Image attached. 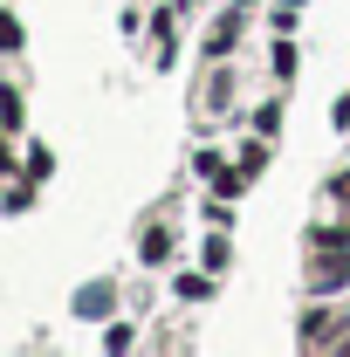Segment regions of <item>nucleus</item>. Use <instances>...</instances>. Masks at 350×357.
Returning <instances> with one entry per match:
<instances>
[{
  "instance_id": "nucleus-10",
  "label": "nucleus",
  "mask_w": 350,
  "mask_h": 357,
  "mask_svg": "<svg viewBox=\"0 0 350 357\" xmlns=\"http://www.w3.org/2000/svg\"><path fill=\"white\" fill-rule=\"evenodd\" d=\"M261 165H268V144H248V151H241V172L254 178V172H261Z\"/></svg>"
},
{
  "instance_id": "nucleus-5",
  "label": "nucleus",
  "mask_w": 350,
  "mask_h": 357,
  "mask_svg": "<svg viewBox=\"0 0 350 357\" xmlns=\"http://www.w3.org/2000/svg\"><path fill=\"white\" fill-rule=\"evenodd\" d=\"M0 206H7V213H28V206H35V178H14V185H7V199H0Z\"/></svg>"
},
{
  "instance_id": "nucleus-8",
  "label": "nucleus",
  "mask_w": 350,
  "mask_h": 357,
  "mask_svg": "<svg viewBox=\"0 0 350 357\" xmlns=\"http://www.w3.org/2000/svg\"><path fill=\"white\" fill-rule=\"evenodd\" d=\"M165 255H172V234H165V227H158V234H144V261H165Z\"/></svg>"
},
{
  "instance_id": "nucleus-11",
  "label": "nucleus",
  "mask_w": 350,
  "mask_h": 357,
  "mask_svg": "<svg viewBox=\"0 0 350 357\" xmlns=\"http://www.w3.org/2000/svg\"><path fill=\"white\" fill-rule=\"evenodd\" d=\"M330 199H344V206H350V172H344V178H330Z\"/></svg>"
},
{
  "instance_id": "nucleus-6",
  "label": "nucleus",
  "mask_w": 350,
  "mask_h": 357,
  "mask_svg": "<svg viewBox=\"0 0 350 357\" xmlns=\"http://www.w3.org/2000/svg\"><path fill=\"white\" fill-rule=\"evenodd\" d=\"M48 172H55V151H48V144H28V178H35V185H42Z\"/></svg>"
},
{
  "instance_id": "nucleus-4",
  "label": "nucleus",
  "mask_w": 350,
  "mask_h": 357,
  "mask_svg": "<svg viewBox=\"0 0 350 357\" xmlns=\"http://www.w3.org/2000/svg\"><path fill=\"white\" fill-rule=\"evenodd\" d=\"M0 124H7V131L28 124V103H21V89H14V83H0Z\"/></svg>"
},
{
  "instance_id": "nucleus-7",
  "label": "nucleus",
  "mask_w": 350,
  "mask_h": 357,
  "mask_svg": "<svg viewBox=\"0 0 350 357\" xmlns=\"http://www.w3.org/2000/svg\"><path fill=\"white\" fill-rule=\"evenodd\" d=\"M14 172H21V158H14V131L0 124V178H14Z\"/></svg>"
},
{
  "instance_id": "nucleus-1",
  "label": "nucleus",
  "mask_w": 350,
  "mask_h": 357,
  "mask_svg": "<svg viewBox=\"0 0 350 357\" xmlns=\"http://www.w3.org/2000/svg\"><path fill=\"white\" fill-rule=\"evenodd\" d=\"M344 282H350V255L344 248H330V255L309 261V289H344Z\"/></svg>"
},
{
  "instance_id": "nucleus-2",
  "label": "nucleus",
  "mask_w": 350,
  "mask_h": 357,
  "mask_svg": "<svg viewBox=\"0 0 350 357\" xmlns=\"http://www.w3.org/2000/svg\"><path fill=\"white\" fill-rule=\"evenodd\" d=\"M21 48H28V28H21V14L0 0V55H21Z\"/></svg>"
},
{
  "instance_id": "nucleus-9",
  "label": "nucleus",
  "mask_w": 350,
  "mask_h": 357,
  "mask_svg": "<svg viewBox=\"0 0 350 357\" xmlns=\"http://www.w3.org/2000/svg\"><path fill=\"white\" fill-rule=\"evenodd\" d=\"M178 296H185V303H199V296H213V282H206V275H185V282H178Z\"/></svg>"
},
{
  "instance_id": "nucleus-3",
  "label": "nucleus",
  "mask_w": 350,
  "mask_h": 357,
  "mask_svg": "<svg viewBox=\"0 0 350 357\" xmlns=\"http://www.w3.org/2000/svg\"><path fill=\"white\" fill-rule=\"evenodd\" d=\"M337 323H344L337 310H309V316H303V344H330V337H337Z\"/></svg>"
}]
</instances>
